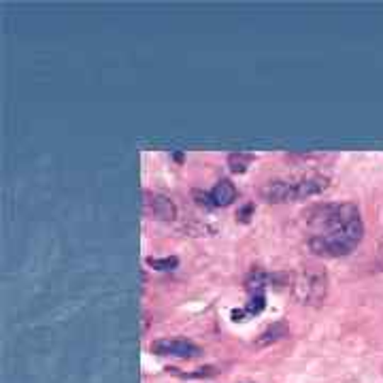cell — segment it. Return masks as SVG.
Returning <instances> with one entry per match:
<instances>
[{
  "instance_id": "obj_1",
  "label": "cell",
  "mask_w": 383,
  "mask_h": 383,
  "mask_svg": "<svg viewBox=\"0 0 383 383\" xmlns=\"http://www.w3.org/2000/svg\"><path fill=\"white\" fill-rule=\"evenodd\" d=\"M328 185H330L328 175H298V177L268 181L260 194L266 202L281 205V202L313 198V196L321 194L324 190H328Z\"/></svg>"
},
{
  "instance_id": "obj_2",
  "label": "cell",
  "mask_w": 383,
  "mask_h": 383,
  "mask_svg": "<svg viewBox=\"0 0 383 383\" xmlns=\"http://www.w3.org/2000/svg\"><path fill=\"white\" fill-rule=\"evenodd\" d=\"M362 236H364V222L358 219L328 232L311 234L309 249L321 258H343V256H349L362 243Z\"/></svg>"
},
{
  "instance_id": "obj_3",
  "label": "cell",
  "mask_w": 383,
  "mask_h": 383,
  "mask_svg": "<svg viewBox=\"0 0 383 383\" xmlns=\"http://www.w3.org/2000/svg\"><path fill=\"white\" fill-rule=\"evenodd\" d=\"M358 219H362V215L358 205L353 202H319L304 211V222L313 230V234L328 232Z\"/></svg>"
},
{
  "instance_id": "obj_4",
  "label": "cell",
  "mask_w": 383,
  "mask_h": 383,
  "mask_svg": "<svg viewBox=\"0 0 383 383\" xmlns=\"http://www.w3.org/2000/svg\"><path fill=\"white\" fill-rule=\"evenodd\" d=\"M328 294V275L317 266L302 268L294 279V296L300 304H319Z\"/></svg>"
},
{
  "instance_id": "obj_5",
  "label": "cell",
  "mask_w": 383,
  "mask_h": 383,
  "mask_svg": "<svg viewBox=\"0 0 383 383\" xmlns=\"http://www.w3.org/2000/svg\"><path fill=\"white\" fill-rule=\"evenodd\" d=\"M152 351L162 358H179V360H192L202 355V349L190 341V338H158L152 343Z\"/></svg>"
},
{
  "instance_id": "obj_6",
  "label": "cell",
  "mask_w": 383,
  "mask_h": 383,
  "mask_svg": "<svg viewBox=\"0 0 383 383\" xmlns=\"http://www.w3.org/2000/svg\"><path fill=\"white\" fill-rule=\"evenodd\" d=\"M209 198L215 207H228L236 200V188L230 179H219L215 188L211 190Z\"/></svg>"
},
{
  "instance_id": "obj_7",
  "label": "cell",
  "mask_w": 383,
  "mask_h": 383,
  "mask_svg": "<svg viewBox=\"0 0 383 383\" xmlns=\"http://www.w3.org/2000/svg\"><path fill=\"white\" fill-rule=\"evenodd\" d=\"M147 207L152 209V213L158 217V219H175V215H177V209H175V205H173V200L171 198H166V196H160V194H147Z\"/></svg>"
},
{
  "instance_id": "obj_8",
  "label": "cell",
  "mask_w": 383,
  "mask_h": 383,
  "mask_svg": "<svg viewBox=\"0 0 383 383\" xmlns=\"http://www.w3.org/2000/svg\"><path fill=\"white\" fill-rule=\"evenodd\" d=\"M251 162H253V156H249V154H230V156H228V166H230V171H232V173H239V175H243V173L249 168Z\"/></svg>"
},
{
  "instance_id": "obj_9",
  "label": "cell",
  "mask_w": 383,
  "mask_h": 383,
  "mask_svg": "<svg viewBox=\"0 0 383 383\" xmlns=\"http://www.w3.org/2000/svg\"><path fill=\"white\" fill-rule=\"evenodd\" d=\"M149 264L156 266V268H160V270H173V268L177 266V258H166V260H154V258H149Z\"/></svg>"
},
{
  "instance_id": "obj_10",
  "label": "cell",
  "mask_w": 383,
  "mask_h": 383,
  "mask_svg": "<svg viewBox=\"0 0 383 383\" xmlns=\"http://www.w3.org/2000/svg\"><path fill=\"white\" fill-rule=\"evenodd\" d=\"M381 256H383V245H381Z\"/></svg>"
}]
</instances>
